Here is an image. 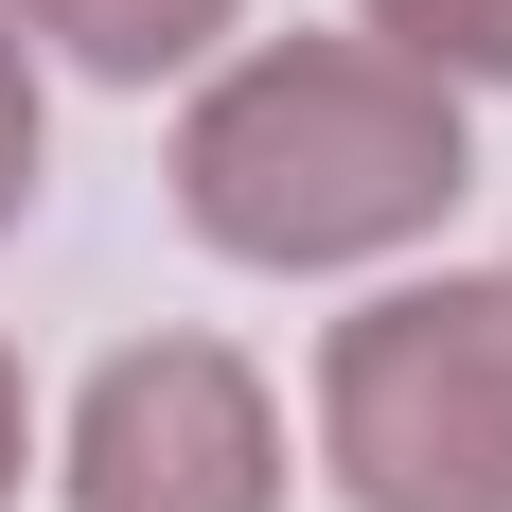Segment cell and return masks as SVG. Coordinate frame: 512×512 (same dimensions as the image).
<instances>
[{
  "mask_svg": "<svg viewBox=\"0 0 512 512\" xmlns=\"http://www.w3.org/2000/svg\"><path fill=\"white\" fill-rule=\"evenodd\" d=\"M460 89L407 71L389 36H283L212 71L177 124V212L230 265H371L460 212Z\"/></svg>",
  "mask_w": 512,
  "mask_h": 512,
  "instance_id": "cell-1",
  "label": "cell"
},
{
  "mask_svg": "<svg viewBox=\"0 0 512 512\" xmlns=\"http://www.w3.org/2000/svg\"><path fill=\"white\" fill-rule=\"evenodd\" d=\"M318 460L354 512H512V283H389L318 354Z\"/></svg>",
  "mask_w": 512,
  "mask_h": 512,
  "instance_id": "cell-2",
  "label": "cell"
},
{
  "mask_svg": "<svg viewBox=\"0 0 512 512\" xmlns=\"http://www.w3.org/2000/svg\"><path fill=\"white\" fill-rule=\"evenodd\" d=\"M71 512H283V407L212 336H124L71 389Z\"/></svg>",
  "mask_w": 512,
  "mask_h": 512,
  "instance_id": "cell-3",
  "label": "cell"
},
{
  "mask_svg": "<svg viewBox=\"0 0 512 512\" xmlns=\"http://www.w3.org/2000/svg\"><path fill=\"white\" fill-rule=\"evenodd\" d=\"M18 18H36L71 71H106V89H159V71H195L248 0H18Z\"/></svg>",
  "mask_w": 512,
  "mask_h": 512,
  "instance_id": "cell-4",
  "label": "cell"
},
{
  "mask_svg": "<svg viewBox=\"0 0 512 512\" xmlns=\"http://www.w3.org/2000/svg\"><path fill=\"white\" fill-rule=\"evenodd\" d=\"M371 36L442 89H512V0H371Z\"/></svg>",
  "mask_w": 512,
  "mask_h": 512,
  "instance_id": "cell-5",
  "label": "cell"
},
{
  "mask_svg": "<svg viewBox=\"0 0 512 512\" xmlns=\"http://www.w3.org/2000/svg\"><path fill=\"white\" fill-rule=\"evenodd\" d=\"M36 212V71H18V18H0V230Z\"/></svg>",
  "mask_w": 512,
  "mask_h": 512,
  "instance_id": "cell-6",
  "label": "cell"
},
{
  "mask_svg": "<svg viewBox=\"0 0 512 512\" xmlns=\"http://www.w3.org/2000/svg\"><path fill=\"white\" fill-rule=\"evenodd\" d=\"M18 442H36V407H18V354H0V495H18Z\"/></svg>",
  "mask_w": 512,
  "mask_h": 512,
  "instance_id": "cell-7",
  "label": "cell"
},
{
  "mask_svg": "<svg viewBox=\"0 0 512 512\" xmlns=\"http://www.w3.org/2000/svg\"><path fill=\"white\" fill-rule=\"evenodd\" d=\"M0 18H18V0H0Z\"/></svg>",
  "mask_w": 512,
  "mask_h": 512,
  "instance_id": "cell-8",
  "label": "cell"
}]
</instances>
